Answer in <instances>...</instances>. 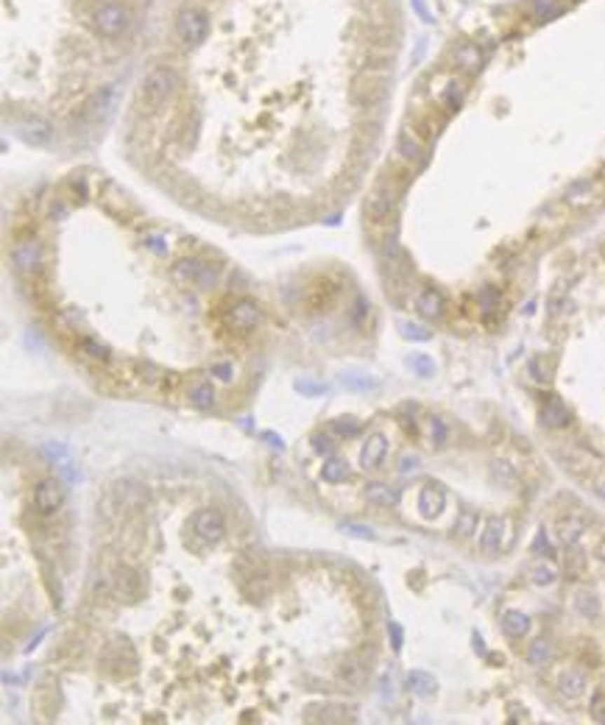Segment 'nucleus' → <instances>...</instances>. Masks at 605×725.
Returning <instances> with one entry per match:
<instances>
[{
	"label": "nucleus",
	"mask_w": 605,
	"mask_h": 725,
	"mask_svg": "<svg viewBox=\"0 0 605 725\" xmlns=\"http://www.w3.org/2000/svg\"><path fill=\"white\" fill-rule=\"evenodd\" d=\"M131 8H125L118 0H101L93 11H90V25L107 36V39H118L131 28Z\"/></svg>",
	"instance_id": "f257e3e1"
},
{
	"label": "nucleus",
	"mask_w": 605,
	"mask_h": 725,
	"mask_svg": "<svg viewBox=\"0 0 605 725\" xmlns=\"http://www.w3.org/2000/svg\"><path fill=\"white\" fill-rule=\"evenodd\" d=\"M176 90H179V73H176V67L159 65V67H154V70L142 79L140 98H142V104H145L148 109H159Z\"/></svg>",
	"instance_id": "f03ea898"
},
{
	"label": "nucleus",
	"mask_w": 605,
	"mask_h": 725,
	"mask_svg": "<svg viewBox=\"0 0 605 725\" xmlns=\"http://www.w3.org/2000/svg\"><path fill=\"white\" fill-rule=\"evenodd\" d=\"M207 31H210V17L198 8V6H184V8H179V14H176V34H179V39L184 42V45H201L204 42V36H207Z\"/></svg>",
	"instance_id": "7ed1b4c3"
},
{
	"label": "nucleus",
	"mask_w": 605,
	"mask_h": 725,
	"mask_svg": "<svg viewBox=\"0 0 605 725\" xmlns=\"http://www.w3.org/2000/svg\"><path fill=\"white\" fill-rule=\"evenodd\" d=\"M173 276L179 282H187V285H196V287H212L218 282V271L212 265H204L198 259H179L173 265Z\"/></svg>",
	"instance_id": "20e7f679"
},
{
	"label": "nucleus",
	"mask_w": 605,
	"mask_h": 725,
	"mask_svg": "<svg viewBox=\"0 0 605 725\" xmlns=\"http://www.w3.org/2000/svg\"><path fill=\"white\" fill-rule=\"evenodd\" d=\"M259 321H262L259 304L251 301V299H238V301L229 307V313H226V324H229V330H235V332H251V330H257Z\"/></svg>",
	"instance_id": "39448f33"
},
{
	"label": "nucleus",
	"mask_w": 605,
	"mask_h": 725,
	"mask_svg": "<svg viewBox=\"0 0 605 725\" xmlns=\"http://www.w3.org/2000/svg\"><path fill=\"white\" fill-rule=\"evenodd\" d=\"M34 505H36V510L45 513V516L56 513V510L64 505V488H62V483L53 480V477L36 483V488H34Z\"/></svg>",
	"instance_id": "423d86ee"
},
{
	"label": "nucleus",
	"mask_w": 605,
	"mask_h": 725,
	"mask_svg": "<svg viewBox=\"0 0 605 725\" xmlns=\"http://www.w3.org/2000/svg\"><path fill=\"white\" fill-rule=\"evenodd\" d=\"M196 533L204 538V541H221L224 533H226V519L218 508H204L196 513Z\"/></svg>",
	"instance_id": "0eeeda50"
},
{
	"label": "nucleus",
	"mask_w": 605,
	"mask_h": 725,
	"mask_svg": "<svg viewBox=\"0 0 605 725\" xmlns=\"http://www.w3.org/2000/svg\"><path fill=\"white\" fill-rule=\"evenodd\" d=\"M11 259L17 265L20 273H36L39 265H42V243L36 238H28V240L17 243L14 251H11Z\"/></svg>",
	"instance_id": "6e6552de"
},
{
	"label": "nucleus",
	"mask_w": 605,
	"mask_h": 725,
	"mask_svg": "<svg viewBox=\"0 0 605 725\" xmlns=\"http://www.w3.org/2000/svg\"><path fill=\"white\" fill-rule=\"evenodd\" d=\"M393 210H396V198H393V193H388L385 187H376V190L368 196V201H365V215H368V221H374V224H385V221L393 215Z\"/></svg>",
	"instance_id": "1a4fd4ad"
},
{
	"label": "nucleus",
	"mask_w": 605,
	"mask_h": 725,
	"mask_svg": "<svg viewBox=\"0 0 605 725\" xmlns=\"http://www.w3.org/2000/svg\"><path fill=\"white\" fill-rule=\"evenodd\" d=\"M505 519H499V516H491V519H485L483 524V533H480V550H483L485 555H496L502 547H505Z\"/></svg>",
	"instance_id": "9d476101"
},
{
	"label": "nucleus",
	"mask_w": 605,
	"mask_h": 725,
	"mask_svg": "<svg viewBox=\"0 0 605 725\" xmlns=\"http://www.w3.org/2000/svg\"><path fill=\"white\" fill-rule=\"evenodd\" d=\"M385 455H388V438L382 433H371L360 449V466L365 472H371L385 461Z\"/></svg>",
	"instance_id": "9b49d317"
},
{
	"label": "nucleus",
	"mask_w": 605,
	"mask_h": 725,
	"mask_svg": "<svg viewBox=\"0 0 605 725\" xmlns=\"http://www.w3.org/2000/svg\"><path fill=\"white\" fill-rule=\"evenodd\" d=\"M447 505V494L438 483H427L419 491V510L424 519H435Z\"/></svg>",
	"instance_id": "f8f14e48"
},
{
	"label": "nucleus",
	"mask_w": 605,
	"mask_h": 725,
	"mask_svg": "<svg viewBox=\"0 0 605 725\" xmlns=\"http://www.w3.org/2000/svg\"><path fill=\"white\" fill-rule=\"evenodd\" d=\"M452 62H455V67H461L466 73H477L483 67V50L472 42H458L452 50Z\"/></svg>",
	"instance_id": "ddd939ff"
},
{
	"label": "nucleus",
	"mask_w": 605,
	"mask_h": 725,
	"mask_svg": "<svg viewBox=\"0 0 605 725\" xmlns=\"http://www.w3.org/2000/svg\"><path fill=\"white\" fill-rule=\"evenodd\" d=\"M115 499L121 502L125 510H134V508L145 505L148 494H145V488L137 480H121V483H115Z\"/></svg>",
	"instance_id": "4468645a"
},
{
	"label": "nucleus",
	"mask_w": 605,
	"mask_h": 725,
	"mask_svg": "<svg viewBox=\"0 0 605 725\" xmlns=\"http://www.w3.org/2000/svg\"><path fill=\"white\" fill-rule=\"evenodd\" d=\"M583 530H586V519H580V516H561L558 522H555V536H558V541L561 544H566V547H572L580 536H583Z\"/></svg>",
	"instance_id": "2eb2a0df"
},
{
	"label": "nucleus",
	"mask_w": 605,
	"mask_h": 725,
	"mask_svg": "<svg viewBox=\"0 0 605 725\" xmlns=\"http://www.w3.org/2000/svg\"><path fill=\"white\" fill-rule=\"evenodd\" d=\"M586 686H589V678H586L583 670H564L561 678H558V692L564 698H572V700L580 698L586 692Z\"/></svg>",
	"instance_id": "dca6fc26"
},
{
	"label": "nucleus",
	"mask_w": 605,
	"mask_h": 725,
	"mask_svg": "<svg viewBox=\"0 0 605 725\" xmlns=\"http://www.w3.org/2000/svg\"><path fill=\"white\" fill-rule=\"evenodd\" d=\"M416 307L424 318H441L444 316V296L433 287H424L419 296H416Z\"/></svg>",
	"instance_id": "f3484780"
},
{
	"label": "nucleus",
	"mask_w": 605,
	"mask_h": 725,
	"mask_svg": "<svg viewBox=\"0 0 605 725\" xmlns=\"http://www.w3.org/2000/svg\"><path fill=\"white\" fill-rule=\"evenodd\" d=\"M569 421H572V413L561 399H550L541 407V424L544 427H566Z\"/></svg>",
	"instance_id": "a211bd4d"
},
{
	"label": "nucleus",
	"mask_w": 605,
	"mask_h": 725,
	"mask_svg": "<svg viewBox=\"0 0 605 725\" xmlns=\"http://www.w3.org/2000/svg\"><path fill=\"white\" fill-rule=\"evenodd\" d=\"M396 148H399V156H405L407 162H421V159H424V145H421V140H419L410 128H405V131L399 134Z\"/></svg>",
	"instance_id": "6ab92c4d"
},
{
	"label": "nucleus",
	"mask_w": 605,
	"mask_h": 725,
	"mask_svg": "<svg viewBox=\"0 0 605 725\" xmlns=\"http://www.w3.org/2000/svg\"><path fill=\"white\" fill-rule=\"evenodd\" d=\"M338 296V290H335V285L332 282H327V279H318L313 287H310V293H307V304L313 307V310H324V307H329L332 304V299Z\"/></svg>",
	"instance_id": "aec40b11"
},
{
	"label": "nucleus",
	"mask_w": 605,
	"mask_h": 725,
	"mask_svg": "<svg viewBox=\"0 0 605 725\" xmlns=\"http://www.w3.org/2000/svg\"><path fill=\"white\" fill-rule=\"evenodd\" d=\"M407 686H410V692H416L419 698H433V695L438 692V681H435L427 670H413V672L407 675Z\"/></svg>",
	"instance_id": "412c9836"
},
{
	"label": "nucleus",
	"mask_w": 605,
	"mask_h": 725,
	"mask_svg": "<svg viewBox=\"0 0 605 725\" xmlns=\"http://www.w3.org/2000/svg\"><path fill=\"white\" fill-rule=\"evenodd\" d=\"M502 630L510 639H522L530 630V616L522 614V611H505L502 614Z\"/></svg>",
	"instance_id": "4be33fe9"
},
{
	"label": "nucleus",
	"mask_w": 605,
	"mask_h": 725,
	"mask_svg": "<svg viewBox=\"0 0 605 725\" xmlns=\"http://www.w3.org/2000/svg\"><path fill=\"white\" fill-rule=\"evenodd\" d=\"M566 198H569L572 207H586V204H592V201L597 198V187H594L592 179H580L578 184H572V190H569Z\"/></svg>",
	"instance_id": "5701e85b"
},
{
	"label": "nucleus",
	"mask_w": 605,
	"mask_h": 725,
	"mask_svg": "<svg viewBox=\"0 0 605 725\" xmlns=\"http://www.w3.org/2000/svg\"><path fill=\"white\" fill-rule=\"evenodd\" d=\"M341 385L344 388H349V391H374L376 388V379L371 377V374H363V371H344L341 374Z\"/></svg>",
	"instance_id": "b1692460"
},
{
	"label": "nucleus",
	"mask_w": 605,
	"mask_h": 725,
	"mask_svg": "<svg viewBox=\"0 0 605 725\" xmlns=\"http://www.w3.org/2000/svg\"><path fill=\"white\" fill-rule=\"evenodd\" d=\"M349 475H352V472H349V463L341 461V458H327L324 472H321V477H324L327 483H346Z\"/></svg>",
	"instance_id": "393cba45"
},
{
	"label": "nucleus",
	"mask_w": 605,
	"mask_h": 725,
	"mask_svg": "<svg viewBox=\"0 0 605 725\" xmlns=\"http://www.w3.org/2000/svg\"><path fill=\"white\" fill-rule=\"evenodd\" d=\"M115 589H118L121 597L134 600V597L140 595V581H137V575H134L131 569H121V572H118V581H115Z\"/></svg>",
	"instance_id": "a878e982"
},
{
	"label": "nucleus",
	"mask_w": 605,
	"mask_h": 725,
	"mask_svg": "<svg viewBox=\"0 0 605 725\" xmlns=\"http://www.w3.org/2000/svg\"><path fill=\"white\" fill-rule=\"evenodd\" d=\"M190 402L198 407V410H210L215 405V388L210 382H198L193 391H190Z\"/></svg>",
	"instance_id": "bb28decb"
},
{
	"label": "nucleus",
	"mask_w": 605,
	"mask_h": 725,
	"mask_svg": "<svg viewBox=\"0 0 605 725\" xmlns=\"http://www.w3.org/2000/svg\"><path fill=\"white\" fill-rule=\"evenodd\" d=\"M341 678H344V684H349V686H360L365 678L363 664H360L358 658H346V661L341 664Z\"/></svg>",
	"instance_id": "cd10ccee"
},
{
	"label": "nucleus",
	"mask_w": 605,
	"mask_h": 725,
	"mask_svg": "<svg viewBox=\"0 0 605 725\" xmlns=\"http://www.w3.org/2000/svg\"><path fill=\"white\" fill-rule=\"evenodd\" d=\"M407 368L413 371V374H419V377H433L435 374V362L430 355H410L407 358Z\"/></svg>",
	"instance_id": "c85d7f7f"
},
{
	"label": "nucleus",
	"mask_w": 605,
	"mask_h": 725,
	"mask_svg": "<svg viewBox=\"0 0 605 725\" xmlns=\"http://www.w3.org/2000/svg\"><path fill=\"white\" fill-rule=\"evenodd\" d=\"M365 496H368L371 502H376V505H393V502H396V494L382 483L368 485V488H365Z\"/></svg>",
	"instance_id": "c756f323"
},
{
	"label": "nucleus",
	"mask_w": 605,
	"mask_h": 725,
	"mask_svg": "<svg viewBox=\"0 0 605 725\" xmlns=\"http://www.w3.org/2000/svg\"><path fill=\"white\" fill-rule=\"evenodd\" d=\"M550 656H552V647H550L547 639H536L533 647L527 650V661H530V664H547Z\"/></svg>",
	"instance_id": "7c9ffc66"
},
{
	"label": "nucleus",
	"mask_w": 605,
	"mask_h": 725,
	"mask_svg": "<svg viewBox=\"0 0 605 725\" xmlns=\"http://www.w3.org/2000/svg\"><path fill=\"white\" fill-rule=\"evenodd\" d=\"M461 98H463V87H461V81H449V84H447V90L441 93V104H444L447 109H458V107H461Z\"/></svg>",
	"instance_id": "2f4dec72"
},
{
	"label": "nucleus",
	"mask_w": 605,
	"mask_h": 725,
	"mask_svg": "<svg viewBox=\"0 0 605 725\" xmlns=\"http://www.w3.org/2000/svg\"><path fill=\"white\" fill-rule=\"evenodd\" d=\"M22 131H25L28 140H34V142H48V140H50V126L42 121H28Z\"/></svg>",
	"instance_id": "473e14b6"
},
{
	"label": "nucleus",
	"mask_w": 605,
	"mask_h": 725,
	"mask_svg": "<svg viewBox=\"0 0 605 725\" xmlns=\"http://www.w3.org/2000/svg\"><path fill=\"white\" fill-rule=\"evenodd\" d=\"M533 14L538 20H552L555 14H561V3L558 0H536L533 3Z\"/></svg>",
	"instance_id": "72a5a7b5"
},
{
	"label": "nucleus",
	"mask_w": 605,
	"mask_h": 725,
	"mask_svg": "<svg viewBox=\"0 0 605 725\" xmlns=\"http://www.w3.org/2000/svg\"><path fill=\"white\" fill-rule=\"evenodd\" d=\"M332 430H335L338 435H344V438H355V435L363 430V424H360L358 419H338V421H332Z\"/></svg>",
	"instance_id": "f704fd0d"
},
{
	"label": "nucleus",
	"mask_w": 605,
	"mask_h": 725,
	"mask_svg": "<svg viewBox=\"0 0 605 725\" xmlns=\"http://www.w3.org/2000/svg\"><path fill=\"white\" fill-rule=\"evenodd\" d=\"M530 578H533L536 586H550V583H555V569L550 564H536Z\"/></svg>",
	"instance_id": "c9c22d12"
},
{
	"label": "nucleus",
	"mask_w": 605,
	"mask_h": 725,
	"mask_svg": "<svg viewBox=\"0 0 605 725\" xmlns=\"http://www.w3.org/2000/svg\"><path fill=\"white\" fill-rule=\"evenodd\" d=\"M578 608H580L586 616H597V611H600L597 597H594V595H589V592H580V595H578Z\"/></svg>",
	"instance_id": "e433bc0d"
},
{
	"label": "nucleus",
	"mask_w": 605,
	"mask_h": 725,
	"mask_svg": "<svg viewBox=\"0 0 605 725\" xmlns=\"http://www.w3.org/2000/svg\"><path fill=\"white\" fill-rule=\"evenodd\" d=\"M399 330H402L405 338H410V341H427V338H430V332H427L424 327H416V324H410V321H402Z\"/></svg>",
	"instance_id": "4c0bfd02"
},
{
	"label": "nucleus",
	"mask_w": 605,
	"mask_h": 725,
	"mask_svg": "<svg viewBox=\"0 0 605 725\" xmlns=\"http://www.w3.org/2000/svg\"><path fill=\"white\" fill-rule=\"evenodd\" d=\"M388 639H390V647L399 653L402 644H405V630H402L399 622H388Z\"/></svg>",
	"instance_id": "58836bf2"
},
{
	"label": "nucleus",
	"mask_w": 605,
	"mask_h": 725,
	"mask_svg": "<svg viewBox=\"0 0 605 725\" xmlns=\"http://www.w3.org/2000/svg\"><path fill=\"white\" fill-rule=\"evenodd\" d=\"M296 391L299 393H307V396H318V393H327V385H321V382H310V379H299L296 382Z\"/></svg>",
	"instance_id": "ea45409f"
},
{
	"label": "nucleus",
	"mask_w": 605,
	"mask_h": 725,
	"mask_svg": "<svg viewBox=\"0 0 605 725\" xmlns=\"http://www.w3.org/2000/svg\"><path fill=\"white\" fill-rule=\"evenodd\" d=\"M430 424H433V444H435V447H444V441H447V424H444L441 419H433Z\"/></svg>",
	"instance_id": "a19ab883"
},
{
	"label": "nucleus",
	"mask_w": 605,
	"mask_h": 725,
	"mask_svg": "<svg viewBox=\"0 0 605 725\" xmlns=\"http://www.w3.org/2000/svg\"><path fill=\"white\" fill-rule=\"evenodd\" d=\"M313 449L321 452V455H329L332 452V438H327L324 433H315L313 435Z\"/></svg>",
	"instance_id": "79ce46f5"
},
{
	"label": "nucleus",
	"mask_w": 605,
	"mask_h": 725,
	"mask_svg": "<svg viewBox=\"0 0 605 725\" xmlns=\"http://www.w3.org/2000/svg\"><path fill=\"white\" fill-rule=\"evenodd\" d=\"M472 527H475V513H463V516L458 519L455 533H458V536H469V533H472Z\"/></svg>",
	"instance_id": "37998d69"
},
{
	"label": "nucleus",
	"mask_w": 605,
	"mask_h": 725,
	"mask_svg": "<svg viewBox=\"0 0 605 725\" xmlns=\"http://www.w3.org/2000/svg\"><path fill=\"white\" fill-rule=\"evenodd\" d=\"M45 452H48L56 463H59V461H62V463H67V449H64L62 444H48V447H45ZM67 466H70V463H67Z\"/></svg>",
	"instance_id": "c03bdc74"
},
{
	"label": "nucleus",
	"mask_w": 605,
	"mask_h": 725,
	"mask_svg": "<svg viewBox=\"0 0 605 725\" xmlns=\"http://www.w3.org/2000/svg\"><path fill=\"white\" fill-rule=\"evenodd\" d=\"M84 349H87L95 360H104V358L109 355V349H107V346H101V344H95V341H84Z\"/></svg>",
	"instance_id": "a18cd8bd"
},
{
	"label": "nucleus",
	"mask_w": 605,
	"mask_h": 725,
	"mask_svg": "<svg viewBox=\"0 0 605 725\" xmlns=\"http://www.w3.org/2000/svg\"><path fill=\"white\" fill-rule=\"evenodd\" d=\"M494 475H496V477H505L508 483H513V480H516L513 469H510L508 463H502V461H496V463H494Z\"/></svg>",
	"instance_id": "49530a36"
},
{
	"label": "nucleus",
	"mask_w": 605,
	"mask_h": 725,
	"mask_svg": "<svg viewBox=\"0 0 605 725\" xmlns=\"http://www.w3.org/2000/svg\"><path fill=\"white\" fill-rule=\"evenodd\" d=\"M566 567H569V575H575V567H578V569H583V553H580V550H569Z\"/></svg>",
	"instance_id": "de8ad7c7"
},
{
	"label": "nucleus",
	"mask_w": 605,
	"mask_h": 725,
	"mask_svg": "<svg viewBox=\"0 0 605 725\" xmlns=\"http://www.w3.org/2000/svg\"><path fill=\"white\" fill-rule=\"evenodd\" d=\"M592 717H594L597 723H605V698L603 695H597V698H594V703H592Z\"/></svg>",
	"instance_id": "09e8293b"
},
{
	"label": "nucleus",
	"mask_w": 605,
	"mask_h": 725,
	"mask_svg": "<svg viewBox=\"0 0 605 725\" xmlns=\"http://www.w3.org/2000/svg\"><path fill=\"white\" fill-rule=\"evenodd\" d=\"M344 530H346V533H355L358 538H371V536H374V530H371V527H363V524H344Z\"/></svg>",
	"instance_id": "8fccbe9b"
},
{
	"label": "nucleus",
	"mask_w": 605,
	"mask_h": 725,
	"mask_svg": "<svg viewBox=\"0 0 605 725\" xmlns=\"http://www.w3.org/2000/svg\"><path fill=\"white\" fill-rule=\"evenodd\" d=\"M212 374L221 377L224 382H229V379H232V365H229V362H218V365H212Z\"/></svg>",
	"instance_id": "3c124183"
},
{
	"label": "nucleus",
	"mask_w": 605,
	"mask_h": 725,
	"mask_svg": "<svg viewBox=\"0 0 605 725\" xmlns=\"http://www.w3.org/2000/svg\"><path fill=\"white\" fill-rule=\"evenodd\" d=\"M533 550H536V553H544V555H552V547L547 544V536H544V533H538V538H536Z\"/></svg>",
	"instance_id": "603ef678"
},
{
	"label": "nucleus",
	"mask_w": 605,
	"mask_h": 725,
	"mask_svg": "<svg viewBox=\"0 0 605 725\" xmlns=\"http://www.w3.org/2000/svg\"><path fill=\"white\" fill-rule=\"evenodd\" d=\"M496 299H499V296H496V290H494V287H485L483 293H480L483 307H494V304H496Z\"/></svg>",
	"instance_id": "864d4df0"
},
{
	"label": "nucleus",
	"mask_w": 605,
	"mask_h": 725,
	"mask_svg": "<svg viewBox=\"0 0 605 725\" xmlns=\"http://www.w3.org/2000/svg\"><path fill=\"white\" fill-rule=\"evenodd\" d=\"M262 438H265L268 444H273V449H285V441H282V438H276L273 433H262Z\"/></svg>",
	"instance_id": "5fc2aeb1"
},
{
	"label": "nucleus",
	"mask_w": 605,
	"mask_h": 725,
	"mask_svg": "<svg viewBox=\"0 0 605 725\" xmlns=\"http://www.w3.org/2000/svg\"><path fill=\"white\" fill-rule=\"evenodd\" d=\"M413 466H419V461H416V458H405V461H402V475L413 472Z\"/></svg>",
	"instance_id": "6e6d98bb"
},
{
	"label": "nucleus",
	"mask_w": 605,
	"mask_h": 725,
	"mask_svg": "<svg viewBox=\"0 0 605 725\" xmlns=\"http://www.w3.org/2000/svg\"><path fill=\"white\" fill-rule=\"evenodd\" d=\"M597 558H600V561L605 564V538L600 541V544H597Z\"/></svg>",
	"instance_id": "4d7b16f0"
},
{
	"label": "nucleus",
	"mask_w": 605,
	"mask_h": 725,
	"mask_svg": "<svg viewBox=\"0 0 605 725\" xmlns=\"http://www.w3.org/2000/svg\"><path fill=\"white\" fill-rule=\"evenodd\" d=\"M603 494H605V483H603Z\"/></svg>",
	"instance_id": "13d9d810"
}]
</instances>
